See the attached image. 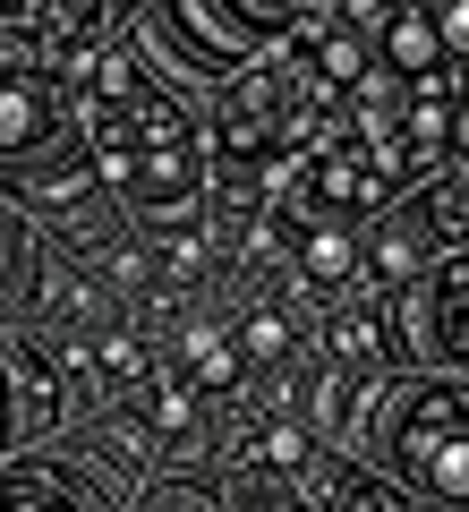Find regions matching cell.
<instances>
[{
    "label": "cell",
    "instance_id": "obj_1",
    "mask_svg": "<svg viewBox=\"0 0 469 512\" xmlns=\"http://www.w3.org/2000/svg\"><path fill=\"white\" fill-rule=\"evenodd\" d=\"M60 94H69V111H77V154H86V171L111 197H128L154 231L197 222L205 146H197V128H188V111L145 77V60L128 52V43L86 52L60 77Z\"/></svg>",
    "mask_w": 469,
    "mask_h": 512
},
{
    "label": "cell",
    "instance_id": "obj_3",
    "mask_svg": "<svg viewBox=\"0 0 469 512\" xmlns=\"http://www.w3.org/2000/svg\"><path fill=\"white\" fill-rule=\"evenodd\" d=\"M384 333H401V350H435V359L469 367V256L384 299Z\"/></svg>",
    "mask_w": 469,
    "mask_h": 512
},
{
    "label": "cell",
    "instance_id": "obj_7",
    "mask_svg": "<svg viewBox=\"0 0 469 512\" xmlns=\"http://www.w3.org/2000/svg\"><path fill=\"white\" fill-rule=\"evenodd\" d=\"M180 376H188V393H239L248 359H239V342H231V333L197 325V333L180 342Z\"/></svg>",
    "mask_w": 469,
    "mask_h": 512
},
{
    "label": "cell",
    "instance_id": "obj_2",
    "mask_svg": "<svg viewBox=\"0 0 469 512\" xmlns=\"http://www.w3.org/2000/svg\"><path fill=\"white\" fill-rule=\"evenodd\" d=\"M376 444L393 461V487L435 512H469V376H427L393 393L376 419Z\"/></svg>",
    "mask_w": 469,
    "mask_h": 512
},
{
    "label": "cell",
    "instance_id": "obj_9",
    "mask_svg": "<svg viewBox=\"0 0 469 512\" xmlns=\"http://www.w3.org/2000/svg\"><path fill=\"white\" fill-rule=\"evenodd\" d=\"M239 359H290V325L282 316H248L239 325Z\"/></svg>",
    "mask_w": 469,
    "mask_h": 512
},
{
    "label": "cell",
    "instance_id": "obj_6",
    "mask_svg": "<svg viewBox=\"0 0 469 512\" xmlns=\"http://www.w3.org/2000/svg\"><path fill=\"white\" fill-rule=\"evenodd\" d=\"M0 410L18 419V436H43V427L60 419V384H52V367H43V350H18V359H9V376H0Z\"/></svg>",
    "mask_w": 469,
    "mask_h": 512
},
{
    "label": "cell",
    "instance_id": "obj_8",
    "mask_svg": "<svg viewBox=\"0 0 469 512\" xmlns=\"http://www.w3.org/2000/svg\"><path fill=\"white\" fill-rule=\"evenodd\" d=\"M427 35H435V52H444V69H452V77H469V9H435Z\"/></svg>",
    "mask_w": 469,
    "mask_h": 512
},
{
    "label": "cell",
    "instance_id": "obj_5",
    "mask_svg": "<svg viewBox=\"0 0 469 512\" xmlns=\"http://www.w3.org/2000/svg\"><path fill=\"white\" fill-rule=\"evenodd\" d=\"M307 470H316V495L333 512H435L418 495H401L384 470H367V461H307Z\"/></svg>",
    "mask_w": 469,
    "mask_h": 512
},
{
    "label": "cell",
    "instance_id": "obj_4",
    "mask_svg": "<svg viewBox=\"0 0 469 512\" xmlns=\"http://www.w3.org/2000/svg\"><path fill=\"white\" fill-rule=\"evenodd\" d=\"M60 77L35 60H0V154H35L60 137Z\"/></svg>",
    "mask_w": 469,
    "mask_h": 512
}]
</instances>
